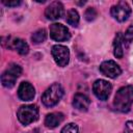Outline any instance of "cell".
<instances>
[{
    "label": "cell",
    "instance_id": "cell-1",
    "mask_svg": "<svg viewBox=\"0 0 133 133\" xmlns=\"http://www.w3.org/2000/svg\"><path fill=\"white\" fill-rule=\"evenodd\" d=\"M133 103V86L127 85L121 87L114 97L113 105L122 112H128Z\"/></svg>",
    "mask_w": 133,
    "mask_h": 133
},
{
    "label": "cell",
    "instance_id": "cell-2",
    "mask_svg": "<svg viewBox=\"0 0 133 133\" xmlns=\"http://www.w3.org/2000/svg\"><path fill=\"white\" fill-rule=\"evenodd\" d=\"M63 96V88L59 83H53L42 96V102L47 107L55 106Z\"/></svg>",
    "mask_w": 133,
    "mask_h": 133
},
{
    "label": "cell",
    "instance_id": "cell-3",
    "mask_svg": "<svg viewBox=\"0 0 133 133\" xmlns=\"http://www.w3.org/2000/svg\"><path fill=\"white\" fill-rule=\"evenodd\" d=\"M18 119L24 126H27L38 118V107L34 104L21 106L17 112Z\"/></svg>",
    "mask_w": 133,
    "mask_h": 133
},
{
    "label": "cell",
    "instance_id": "cell-4",
    "mask_svg": "<svg viewBox=\"0 0 133 133\" xmlns=\"http://www.w3.org/2000/svg\"><path fill=\"white\" fill-rule=\"evenodd\" d=\"M21 74H22V68L17 63H10L1 76L2 85L7 88L12 87Z\"/></svg>",
    "mask_w": 133,
    "mask_h": 133
},
{
    "label": "cell",
    "instance_id": "cell-5",
    "mask_svg": "<svg viewBox=\"0 0 133 133\" xmlns=\"http://www.w3.org/2000/svg\"><path fill=\"white\" fill-rule=\"evenodd\" d=\"M92 90H94L95 96L99 100L105 101L110 96V92L112 90V85L106 80L99 79V80L95 81V83L92 85Z\"/></svg>",
    "mask_w": 133,
    "mask_h": 133
},
{
    "label": "cell",
    "instance_id": "cell-6",
    "mask_svg": "<svg viewBox=\"0 0 133 133\" xmlns=\"http://www.w3.org/2000/svg\"><path fill=\"white\" fill-rule=\"evenodd\" d=\"M52 56L59 66H65L70 61V51L62 45H55L52 47Z\"/></svg>",
    "mask_w": 133,
    "mask_h": 133
},
{
    "label": "cell",
    "instance_id": "cell-7",
    "mask_svg": "<svg viewBox=\"0 0 133 133\" xmlns=\"http://www.w3.org/2000/svg\"><path fill=\"white\" fill-rule=\"evenodd\" d=\"M110 12H111V16L118 22H125L130 14H131V8L130 6L128 5L127 2L125 1H119L117 4L113 5L110 9Z\"/></svg>",
    "mask_w": 133,
    "mask_h": 133
},
{
    "label": "cell",
    "instance_id": "cell-8",
    "mask_svg": "<svg viewBox=\"0 0 133 133\" xmlns=\"http://www.w3.org/2000/svg\"><path fill=\"white\" fill-rule=\"evenodd\" d=\"M50 37L56 42H63L71 37V33L64 25L54 23L50 26Z\"/></svg>",
    "mask_w": 133,
    "mask_h": 133
},
{
    "label": "cell",
    "instance_id": "cell-9",
    "mask_svg": "<svg viewBox=\"0 0 133 133\" xmlns=\"http://www.w3.org/2000/svg\"><path fill=\"white\" fill-rule=\"evenodd\" d=\"M100 72L104 76L113 79V78H116V77H118L121 75L122 70H121L119 65L115 61H113V60H106V61L101 63Z\"/></svg>",
    "mask_w": 133,
    "mask_h": 133
},
{
    "label": "cell",
    "instance_id": "cell-10",
    "mask_svg": "<svg viewBox=\"0 0 133 133\" xmlns=\"http://www.w3.org/2000/svg\"><path fill=\"white\" fill-rule=\"evenodd\" d=\"M63 15V5L61 2L54 1L48 5V7L45 10V16L48 20H58Z\"/></svg>",
    "mask_w": 133,
    "mask_h": 133
},
{
    "label": "cell",
    "instance_id": "cell-11",
    "mask_svg": "<svg viewBox=\"0 0 133 133\" xmlns=\"http://www.w3.org/2000/svg\"><path fill=\"white\" fill-rule=\"evenodd\" d=\"M35 96V89L29 82H22L18 88V97L22 101H30Z\"/></svg>",
    "mask_w": 133,
    "mask_h": 133
},
{
    "label": "cell",
    "instance_id": "cell-12",
    "mask_svg": "<svg viewBox=\"0 0 133 133\" xmlns=\"http://www.w3.org/2000/svg\"><path fill=\"white\" fill-rule=\"evenodd\" d=\"M89 104H90V101H89V98L83 94H76L74 96V99H73V106L79 110V111H86L89 107Z\"/></svg>",
    "mask_w": 133,
    "mask_h": 133
},
{
    "label": "cell",
    "instance_id": "cell-13",
    "mask_svg": "<svg viewBox=\"0 0 133 133\" xmlns=\"http://www.w3.org/2000/svg\"><path fill=\"white\" fill-rule=\"evenodd\" d=\"M63 121V114L61 112H52L47 114L45 118V125L48 128H56Z\"/></svg>",
    "mask_w": 133,
    "mask_h": 133
},
{
    "label": "cell",
    "instance_id": "cell-14",
    "mask_svg": "<svg viewBox=\"0 0 133 133\" xmlns=\"http://www.w3.org/2000/svg\"><path fill=\"white\" fill-rule=\"evenodd\" d=\"M9 48L16 50L19 54L21 55H26L29 51V46L27 45V43L21 38H14L11 42H10V45H9Z\"/></svg>",
    "mask_w": 133,
    "mask_h": 133
},
{
    "label": "cell",
    "instance_id": "cell-15",
    "mask_svg": "<svg viewBox=\"0 0 133 133\" xmlns=\"http://www.w3.org/2000/svg\"><path fill=\"white\" fill-rule=\"evenodd\" d=\"M123 34L122 32H117L114 41H113V54L116 58H122L124 55V48H123Z\"/></svg>",
    "mask_w": 133,
    "mask_h": 133
},
{
    "label": "cell",
    "instance_id": "cell-16",
    "mask_svg": "<svg viewBox=\"0 0 133 133\" xmlns=\"http://www.w3.org/2000/svg\"><path fill=\"white\" fill-rule=\"evenodd\" d=\"M66 22L73 27H77L79 24V14L76 9H70L66 14Z\"/></svg>",
    "mask_w": 133,
    "mask_h": 133
},
{
    "label": "cell",
    "instance_id": "cell-17",
    "mask_svg": "<svg viewBox=\"0 0 133 133\" xmlns=\"http://www.w3.org/2000/svg\"><path fill=\"white\" fill-rule=\"evenodd\" d=\"M47 38V31L45 29H38L36 31H34L31 35V41L34 44H41L43 42H45Z\"/></svg>",
    "mask_w": 133,
    "mask_h": 133
},
{
    "label": "cell",
    "instance_id": "cell-18",
    "mask_svg": "<svg viewBox=\"0 0 133 133\" xmlns=\"http://www.w3.org/2000/svg\"><path fill=\"white\" fill-rule=\"evenodd\" d=\"M132 42H133V25H131L123 35V45L125 46V48H129Z\"/></svg>",
    "mask_w": 133,
    "mask_h": 133
},
{
    "label": "cell",
    "instance_id": "cell-19",
    "mask_svg": "<svg viewBox=\"0 0 133 133\" xmlns=\"http://www.w3.org/2000/svg\"><path fill=\"white\" fill-rule=\"evenodd\" d=\"M97 16H98L97 10H96L94 7H88V8L85 10V14H84L85 19H86L87 21H89V22L94 21V20L97 18Z\"/></svg>",
    "mask_w": 133,
    "mask_h": 133
},
{
    "label": "cell",
    "instance_id": "cell-20",
    "mask_svg": "<svg viewBox=\"0 0 133 133\" xmlns=\"http://www.w3.org/2000/svg\"><path fill=\"white\" fill-rule=\"evenodd\" d=\"M61 133H79V131H78V127H77L76 124L70 123V124L65 125V126L62 128Z\"/></svg>",
    "mask_w": 133,
    "mask_h": 133
},
{
    "label": "cell",
    "instance_id": "cell-21",
    "mask_svg": "<svg viewBox=\"0 0 133 133\" xmlns=\"http://www.w3.org/2000/svg\"><path fill=\"white\" fill-rule=\"evenodd\" d=\"M124 133H133V122L128 121V122L126 123Z\"/></svg>",
    "mask_w": 133,
    "mask_h": 133
},
{
    "label": "cell",
    "instance_id": "cell-22",
    "mask_svg": "<svg viewBox=\"0 0 133 133\" xmlns=\"http://www.w3.org/2000/svg\"><path fill=\"white\" fill-rule=\"evenodd\" d=\"M2 3L4 4V5H6V6H10V7H12V6H18V5H20L21 4V1H6V0H2Z\"/></svg>",
    "mask_w": 133,
    "mask_h": 133
}]
</instances>
